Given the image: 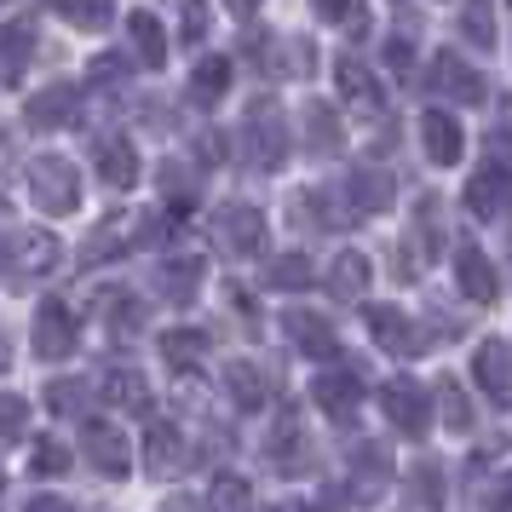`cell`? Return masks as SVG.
<instances>
[{
  "mask_svg": "<svg viewBox=\"0 0 512 512\" xmlns=\"http://www.w3.org/2000/svg\"><path fill=\"white\" fill-rule=\"evenodd\" d=\"M167 512H202V501H196V495H173V501H167Z\"/></svg>",
  "mask_w": 512,
  "mask_h": 512,
  "instance_id": "681fc988",
  "label": "cell"
},
{
  "mask_svg": "<svg viewBox=\"0 0 512 512\" xmlns=\"http://www.w3.org/2000/svg\"><path fill=\"white\" fill-rule=\"evenodd\" d=\"M110 323H116L121 334H127V328H139L144 323V305L139 300H116V305H110Z\"/></svg>",
  "mask_w": 512,
  "mask_h": 512,
  "instance_id": "b9f144b4",
  "label": "cell"
},
{
  "mask_svg": "<svg viewBox=\"0 0 512 512\" xmlns=\"http://www.w3.org/2000/svg\"><path fill=\"white\" fill-rule=\"evenodd\" d=\"M127 35H133V52H139L144 70H162L167 64V29L150 18V12H133L127 18Z\"/></svg>",
  "mask_w": 512,
  "mask_h": 512,
  "instance_id": "d6986e66",
  "label": "cell"
},
{
  "mask_svg": "<svg viewBox=\"0 0 512 512\" xmlns=\"http://www.w3.org/2000/svg\"><path fill=\"white\" fill-rule=\"evenodd\" d=\"M265 282H271V288H288V294H294V288H311V282H317V271H311V259H305V254H282V259H271Z\"/></svg>",
  "mask_w": 512,
  "mask_h": 512,
  "instance_id": "f546056e",
  "label": "cell"
},
{
  "mask_svg": "<svg viewBox=\"0 0 512 512\" xmlns=\"http://www.w3.org/2000/svg\"><path fill=\"white\" fill-rule=\"evenodd\" d=\"M351 461H357V501H380V489H386V466H392L386 461V449H380V443H363Z\"/></svg>",
  "mask_w": 512,
  "mask_h": 512,
  "instance_id": "603a6c76",
  "label": "cell"
},
{
  "mask_svg": "<svg viewBox=\"0 0 512 512\" xmlns=\"http://www.w3.org/2000/svg\"><path fill=\"white\" fill-rule=\"evenodd\" d=\"M24 420H29V403H24V397L0 392V443L18 438V432H24Z\"/></svg>",
  "mask_w": 512,
  "mask_h": 512,
  "instance_id": "d590c367",
  "label": "cell"
},
{
  "mask_svg": "<svg viewBox=\"0 0 512 512\" xmlns=\"http://www.w3.org/2000/svg\"><path fill=\"white\" fill-rule=\"evenodd\" d=\"M29 196L41 213H75L81 208V173L64 156H35L29 162Z\"/></svg>",
  "mask_w": 512,
  "mask_h": 512,
  "instance_id": "6da1fadb",
  "label": "cell"
},
{
  "mask_svg": "<svg viewBox=\"0 0 512 512\" xmlns=\"http://www.w3.org/2000/svg\"><path fill=\"white\" fill-rule=\"evenodd\" d=\"M35 472H41V478H58V472H70V449H64V443H35Z\"/></svg>",
  "mask_w": 512,
  "mask_h": 512,
  "instance_id": "74e56055",
  "label": "cell"
},
{
  "mask_svg": "<svg viewBox=\"0 0 512 512\" xmlns=\"http://www.w3.org/2000/svg\"><path fill=\"white\" fill-rule=\"evenodd\" d=\"M225 6H231V12H242V18H248V12H254L259 0H225Z\"/></svg>",
  "mask_w": 512,
  "mask_h": 512,
  "instance_id": "f907efd6",
  "label": "cell"
},
{
  "mask_svg": "<svg viewBox=\"0 0 512 512\" xmlns=\"http://www.w3.org/2000/svg\"><path fill=\"white\" fill-rule=\"evenodd\" d=\"M127 75V58H116V52H104V58H93V70H87V81H121Z\"/></svg>",
  "mask_w": 512,
  "mask_h": 512,
  "instance_id": "60d3db41",
  "label": "cell"
},
{
  "mask_svg": "<svg viewBox=\"0 0 512 512\" xmlns=\"http://www.w3.org/2000/svg\"><path fill=\"white\" fill-rule=\"evenodd\" d=\"M363 288H369V259L363 254H340L328 265V294L334 300H363Z\"/></svg>",
  "mask_w": 512,
  "mask_h": 512,
  "instance_id": "7402d4cb",
  "label": "cell"
},
{
  "mask_svg": "<svg viewBox=\"0 0 512 512\" xmlns=\"http://www.w3.org/2000/svg\"><path fill=\"white\" fill-rule=\"evenodd\" d=\"M162 282H167V294H173V300H190V294H196V282H202V259H196V254L173 259V265L162 271Z\"/></svg>",
  "mask_w": 512,
  "mask_h": 512,
  "instance_id": "1f68e13d",
  "label": "cell"
},
{
  "mask_svg": "<svg viewBox=\"0 0 512 512\" xmlns=\"http://www.w3.org/2000/svg\"><path fill=\"white\" fill-rule=\"evenodd\" d=\"M64 12H70V24H81V29H104L116 18V0H64Z\"/></svg>",
  "mask_w": 512,
  "mask_h": 512,
  "instance_id": "836d02e7",
  "label": "cell"
},
{
  "mask_svg": "<svg viewBox=\"0 0 512 512\" xmlns=\"http://www.w3.org/2000/svg\"><path fill=\"white\" fill-rule=\"evenodd\" d=\"M162 185L173 190V196H190V167H179V162H167V167H162Z\"/></svg>",
  "mask_w": 512,
  "mask_h": 512,
  "instance_id": "f6af8a7d",
  "label": "cell"
},
{
  "mask_svg": "<svg viewBox=\"0 0 512 512\" xmlns=\"http://www.w3.org/2000/svg\"><path fill=\"white\" fill-rule=\"evenodd\" d=\"M466 208L478 213V219H501L512 208V173L507 167H484V173H472V185H466Z\"/></svg>",
  "mask_w": 512,
  "mask_h": 512,
  "instance_id": "9c48e42d",
  "label": "cell"
},
{
  "mask_svg": "<svg viewBox=\"0 0 512 512\" xmlns=\"http://www.w3.org/2000/svg\"><path fill=\"white\" fill-rule=\"evenodd\" d=\"M29 512H70V501H58V495H41V501H29Z\"/></svg>",
  "mask_w": 512,
  "mask_h": 512,
  "instance_id": "c3c4849f",
  "label": "cell"
},
{
  "mask_svg": "<svg viewBox=\"0 0 512 512\" xmlns=\"http://www.w3.org/2000/svg\"><path fill=\"white\" fill-rule=\"evenodd\" d=\"M29 52H35V24H6L0 29V70L6 75H24Z\"/></svg>",
  "mask_w": 512,
  "mask_h": 512,
  "instance_id": "484cf974",
  "label": "cell"
},
{
  "mask_svg": "<svg viewBox=\"0 0 512 512\" xmlns=\"http://www.w3.org/2000/svg\"><path fill=\"white\" fill-rule=\"evenodd\" d=\"M461 35H466V47H478V52L495 47V0H466L461 6Z\"/></svg>",
  "mask_w": 512,
  "mask_h": 512,
  "instance_id": "cb8c5ba5",
  "label": "cell"
},
{
  "mask_svg": "<svg viewBox=\"0 0 512 512\" xmlns=\"http://www.w3.org/2000/svg\"><path fill=\"white\" fill-rule=\"evenodd\" d=\"M305 139H311L317 156H334V150H340V121H334L328 104H311V110H305Z\"/></svg>",
  "mask_w": 512,
  "mask_h": 512,
  "instance_id": "83f0119b",
  "label": "cell"
},
{
  "mask_svg": "<svg viewBox=\"0 0 512 512\" xmlns=\"http://www.w3.org/2000/svg\"><path fill=\"white\" fill-rule=\"evenodd\" d=\"M351 6H357V0H317V18H323V24H351Z\"/></svg>",
  "mask_w": 512,
  "mask_h": 512,
  "instance_id": "ee69618b",
  "label": "cell"
},
{
  "mask_svg": "<svg viewBox=\"0 0 512 512\" xmlns=\"http://www.w3.org/2000/svg\"><path fill=\"white\" fill-rule=\"evenodd\" d=\"M489 144H495V167H507V173H512V127H495Z\"/></svg>",
  "mask_w": 512,
  "mask_h": 512,
  "instance_id": "bcb514c9",
  "label": "cell"
},
{
  "mask_svg": "<svg viewBox=\"0 0 512 512\" xmlns=\"http://www.w3.org/2000/svg\"><path fill=\"white\" fill-rule=\"evenodd\" d=\"M81 116V93H75L70 81H58L47 93L29 98V127H41V133H58V127H70Z\"/></svg>",
  "mask_w": 512,
  "mask_h": 512,
  "instance_id": "30bf717a",
  "label": "cell"
},
{
  "mask_svg": "<svg viewBox=\"0 0 512 512\" xmlns=\"http://www.w3.org/2000/svg\"><path fill=\"white\" fill-rule=\"evenodd\" d=\"M346 202H351V213H386L392 208V179L380 167H357L346 179Z\"/></svg>",
  "mask_w": 512,
  "mask_h": 512,
  "instance_id": "9a60e30c",
  "label": "cell"
},
{
  "mask_svg": "<svg viewBox=\"0 0 512 512\" xmlns=\"http://www.w3.org/2000/svg\"><path fill=\"white\" fill-rule=\"evenodd\" d=\"M87 466H98L104 478H127L133 472V443L121 438L116 426L87 420Z\"/></svg>",
  "mask_w": 512,
  "mask_h": 512,
  "instance_id": "277c9868",
  "label": "cell"
},
{
  "mask_svg": "<svg viewBox=\"0 0 512 512\" xmlns=\"http://www.w3.org/2000/svg\"><path fill=\"white\" fill-rule=\"evenodd\" d=\"M225 87H231V64L225 58H202L196 75H190V98L196 104H213V98H225Z\"/></svg>",
  "mask_w": 512,
  "mask_h": 512,
  "instance_id": "4316f807",
  "label": "cell"
},
{
  "mask_svg": "<svg viewBox=\"0 0 512 512\" xmlns=\"http://www.w3.org/2000/svg\"><path fill=\"white\" fill-rule=\"evenodd\" d=\"M6 363H12V346H6V334H0V374H6Z\"/></svg>",
  "mask_w": 512,
  "mask_h": 512,
  "instance_id": "816d5d0a",
  "label": "cell"
},
{
  "mask_svg": "<svg viewBox=\"0 0 512 512\" xmlns=\"http://www.w3.org/2000/svg\"><path fill=\"white\" fill-rule=\"evenodd\" d=\"M420 144H426V156L438 167H449L455 156L466 150V133L455 127V116H443V110H426L420 116Z\"/></svg>",
  "mask_w": 512,
  "mask_h": 512,
  "instance_id": "7c38bea8",
  "label": "cell"
},
{
  "mask_svg": "<svg viewBox=\"0 0 512 512\" xmlns=\"http://www.w3.org/2000/svg\"><path fill=\"white\" fill-rule=\"evenodd\" d=\"M386 64H392V70H409V64H415V47H409V35H392V41H386Z\"/></svg>",
  "mask_w": 512,
  "mask_h": 512,
  "instance_id": "7bdbcfd3",
  "label": "cell"
},
{
  "mask_svg": "<svg viewBox=\"0 0 512 512\" xmlns=\"http://www.w3.org/2000/svg\"><path fill=\"white\" fill-rule=\"evenodd\" d=\"M75 403H81V386H52V409L58 415H70Z\"/></svg>",
  "mask_w": 512,
  "mask_h": 512,
  "instance_id": "7dc6e473",
  "label": "cell"
},
{
  "mask_svg": "<svg viewBox=\"0 0 512 512\" xmlns=\"http://www.w3.org/2000/svg\"><path fill=\"white\" fill-rule=\"evenodd\" d=\"M472 374H478V386H484L489 397H507V386H512V351L501 346V340L478 346V357H472Z\"/></svg>",
  "mask_w": 512,
  "mask_h": 512,
  "instance_id": "ac0fdd59",
  "label": "cell"
},
{
  "mask_svg": "<svg viewBox=\"0 0 512 512\" xmlns=\"http://www.w3.org/2000/svg\"><path fill=\"white\" fill-rule=\"evenodd\" d=\"M213 231H219V248H231L236 259H248V254L265 248V213L259 208H225Z\"/></svg>",
  "mask_w": 512,
  "mask_h": 512,
  "instance_id": "5b68a950",
  "label": "cell"
},
{
  "mask_svg": "<svg viewBox=\"0 0 512 512\" xmlns=\"http://www.w3.org/2000/svg\"><path fill=\"white\" fill-rule=\"evenodd\" d=\"M438 403H443V426H449V432H466V426H472V403H466V392L455 380L438 386Z\"/></svg>",
  "mask_w": 512,
  "mask_h": 512,
  "instance_id": "d6a6232c",
  "label": "cell"
},
{
  "mask_svg": "<svg viewBox=\"0 0 512 512\" xmlns=\"http://www.w3.org/2000/svg\"><path fill=\"white\" fill-rule=\"evenodd\" d=\"M0 265H6V242H0Z\"/></svg>",
  "mask_w": 512,
  "mask_h": 512,
  "instance_id": "f5cc1de1",
  "label": "cell"
},
{
  "mask_svg": "<svg viewBox=\"0 0 512 512\" xmlns=\"http://www.w3.org/2000/svg\"><path fill=\"white\" fill-rule=\"evenodd\" d=\"M409 495H415V512H438L443 507V466L420 461L415 478H409Z\"/></svg>",
  "mask_w": 512,
  "mask_h": 512,
  "instance_id": "f1b7e54d",
  "label": "cell"
},
{
  "mask_svg": "<svg viewBox=\"0 0 512 512\" xmlns=\"http://www.w3.org/2000/svg\"><path fill=\"white\" fill-rule=\"evenodd\" d=\"M104 392H110V403H144V380L139 374H127V369H110V380H104Z\"/></svg>",
  "mask_w": 512,
  "mask_h": 512,
  "instance_id": "8d00e7d4",
  "label": "cell"
},
{
  "mask_svg": "<svg viewBox=\"0 0 512 512\" xmlns=\"http://www.w3.org/2000/svg\"><path fill=\"white\" fill-rule=\"evenodd\" d=\"M282 328L294 334V346H300L305 357H328V351L340 346V340H334V323H328V317H317V311H288V317H282Z\"/></svg>",
  "mask_w": 512,
  "mask_h": 512,
  "instance_id": "2e32d148",
  "label": "cell"
},
{
  "mask_svg": "<svg viewBox=\"0 0 512 512\" xmlns=\"http://www.w3.org/2000/svg\"><path fill=\"white\" fill-rule=\"evenodd\" d=\"M432 81H438V93L455 98V104H484V81H478V70H472L466 58H455V52H438Z\"/></svg>",
  "mask_w": 512,
  "mask_h": 512,
  "instance_id": "8fae6325",
  "label": "cell"
},
{
  "mask_svg": "<svg viewBox=\"0 0 512 512\" xmlns=\"http://www.w3.org/2000/svg\"><path fill=\"white\" fill-rule=\"evenodd\" d=\"M334 75H340V93H346V98L369 104V110L380 104V81H374V70L363 64V58H340V70H334Z\"/></svg>",
  "mask_w": 512,
  "mask_h": 512,
  "instance_id": "d4e9b609",
  "label": "cell"
},
{
  "mask_svg": "<svg viewBox=\"0 0 512 512\" xmlns=\"http://www.w3.org/2000/svg\"><path fill=\"white\" fill-rule=\"evenodd\" d=\"M202 351H208V340H202L196 328H173V334L162 340V357L173 363V369H196V363H202Z\"/></svg>",
  "mask_w": 512,
  "mask_h": 512,
  "instance_id": "4dcf8cb0",
  "label": "cell"
},
{
  "mask_svg": "<svg viewBox=\"0 0 512 512\" xmlns=\"http://www.w3.org/2000/svg\"><path fill=\"white\" fill-rule=\"evenodd\" d=\"M248 507H254V489L242 478H219L213 484V512H248Z\"/></svg>",
  "mask_w": 512,
  "mask_h": 512,
  "instance_id": "e575fe53",
  "label": "cell"
},
{
  "mask_svg": "<svg viewBox=\"0 0 512 512\" xmlns=\"http://www.w3.org/2000/svg\"><path fill=\"white\" fill-rule=\"evenodd\" d=\"M52 265H58V236H47V231L12 236V271L18 277H47Z\"/></svg>",
  "mask_w": 512,
  "mask_h": 512,
  "instance_id": "5bb4252c",
  "label": "cell"
},
{
  "mask_svg": "<svg viewBox=\"0 0 512 512\" xmlns=\"http://www.w3.org/2000/svg\"><path fill=\"white\" fill-rule=\"evenodd\" d=\"M311 70V58H305L300 41H282V58H277V75H305Z\"/></svg>",
  "mask_w": 512,
  "mask_h": 512,
  "instance_id": "ab89813d",
  "label": "cell"
},
{
  "mask_svg": "<svg viewBox=\"0 0 512 512\" xmlns=\"http://www.w3.org/2000/svg\"><path fill=\"white\" fill-rule=\"evenodd\" d=\"M363 317H369V328H374V346H380V351H392V357H415V351H420L415 323H409V317H403L397 305H369Z\"/></svg>",
  "mask_w": 512,
  "mask_h": 512,
  "instance_id": "52a82bcc",
  "label": "cell"
},
{
  "mask_svg": "<svg viewBox=\"0 0 512 512\" xmlns=\"http://www.w3.org/2000/svg\"><path fill=\"white\" fill-rule=\"evenodd\" d=\"M35 351L47 363H58V357L75 351V317L58 300H41V311H35Z\"/></svg>",
  "mask_w": 512,
  "mask_h": 512,
  "instance_id": "8992f818",
  "label": "cell"
},
{
  "mask_svg": "<svg viewBox=\"0 0 512 512\" xmlns=\"http://www.w3.org/2000/svg\"><path fill=\"white\" fill-rule=\"evenodd\" d=\"M455 282H461V294H466V300H478V305L501 294V277H495V265H489V259L478 254L472 242H466L461 254H455Z\"/></svg>",
  "mask_w": 512,
  "mask_h": 512,
  "instance_id": "4fadbf2b",
  "label": "cell"
},
{
  "mask_svg": "<svg viewBox=\"0 0 512 512\" xmlns=\"http://www.w3.org/2000/svg\"><path fill=\"white\" fill-rule=\"evenodd\" d=\"M225 392L236 397V409H265L271 374L259 369V363H231V369H225Z\"/></svg>",
  "mask_w": 512,
  "mask_h": 512,
  "instance_id": "e0dca14e",
  "label": "cell"
},
{
  "mask_svg": "<svg viewBox=\"0 0 512 512\" xmlns=\"http://www.w3.org/2000/svg\"><path fill=\"white\" fill-rule=\"evenodd\" d=\"M242 139H248V156L259 167H282L288 162V127H282L277 104H254L248 110V127H242Z\"/></svg>",
  "mask_w": 512,
  "mask_h": 512,
  "instance_id": "7a4b0ae2",
  "label": "cell"
},
{
  "mask_svg": "<svg viewBox=\"0 0 512 512\" xmlns=\"http://www.w3.org/2000/svg\"><path fill=\"white\" fill-rule=\"evenodd\" d=\"M179 461H185L179 426H173V420H156V426L144 432V466H150V472H173Z\"/></svg>",
  "mask_w": 512,
  "mask_h": 512,
  "instance_id": "ffe728a7",
  "label": "cell"
},
{
  "mask_svg": "<svg viewBox=\"0 0 512 512\" xmlns=\"http://www.w3.org/2000/svg\"><path fill=\"white\" fill-rule=\"evenodd\" d=\"M380 403H386L392 426L397 432H409V438H420V432L432 426V397H426V386H415V380H392Z\"/></svg>",
  "mask_w": 512,
  "mask_h": 512,
  "instance_id": "3957f363",
  "label": "cell"
},
{
  "mask_svg": "<svg viewBox=\"0 0 512 512\" xmlns=\"http://www.w3.org/2000/svg\"><path fill=\"white\" fill-rule=\"evenodd\" d=\"M311 397H317V409L334 420H346L351 409H357V397H363V374L351 369H323L317 380H311Z\"/></svg>",
  "mask_w": 512,
  "mask_h": 512,
  "instance_id": "ba28073f",
  "label": "cell"
},
{
  "mask_svg": "<svg viewBox=\"0 0 512 512\" xmlns=\"http://www.w3.org/2000/svg\"><path fill=\"white\" fill-rule=\"evenodd\" d=\"M185 41H202L208 35V0H185V29H179Z\"/></svg>",
  "mask_w": 512,
  "mask_h": 512,
  "instance_id": "f35d334b",
  "label": "cell"
},
{
  "mask_svg": "<svg viewBox=\"0 0 512 512\" xmlns=\"http://www.w3.org/2000/svg\"><path fill=\"white\" fill-rule=\"evenodd\" d=\"M98 173H104V185L133 190V179H139V156H133V144L104 139V144H98Z\"/></svg>",
  "mask_w": 512,
  "mask_h": 512,
  "instance_id": "44dd1931",
  "label": "cell"
}]
</instances>
